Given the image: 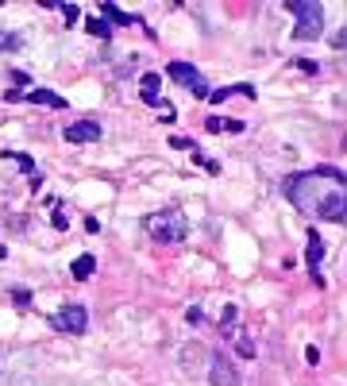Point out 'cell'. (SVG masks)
Returning <instances> with one entry per match:
<instances>
[{
	"label": "cell",
	"mask_w": 347,
	"mask_h": 386,
	"mask_svg": "<svg viewBox=\"0 0 347 386\" xmlns=\"http://www.w3.org/2000/svg\"><path fill=\"white\" fill-rule=\"evenodd\" d=\"M166 78H174L178 85L193 89L197 81H201V70H197L193 62H166Z\"/></svg>",
	"instance_id": "ba28073f"
},
{
	"label": "cell",
	"mask_w": 347,
	"mask_h": 386,
	"mask_svg": "<svg viewBox=\"0 0 347 386\" xmlns=\"http://www.w3.org/2000/svg\"><path fill=\"white\" fill-rule=\"evenodd\" d=\"M347 178L340 167H317V170H301L286 182V197L293 201L297 212L305 217H320L340 224L343 220V201H347Z\"/></svg>",
	"instance_id": "6da1fadb"
},
{
	"label": "cell",
	"mask_w": 347,
	"mask_h": 386,
	"mask_svg": "<svg viewBox=\"0 0 347 386\" xmlns=\"http://www.w3.org/2000/svg\"><path fill=\"white\" fill-rule=\"evenodd\" d=\"M297 70H305V73H317V70H320V66H317V62H312V59H297Z\"/></svg>",
	"instance_id": "d4e9b609"
},
{
	"label": "cell",
	"mask_w": 347,
	"mask_h": 386,
	"mask_svg": "<svg viewBox=\"0 0 347 386\" xmlns=\"http://www.w3.org/2000/svg\"><path fill=\"white\" fill-rule=\"evenodd\" d=\"M93 270H97V259L93 255H78L70 263V275L78 278V282H85V278H93Z\"/></svg>",
	"instance_id": "5bb4252c"
},
{
	"label": "cell",
	"mask_w": 347,
	"mask_h": 386,
	"mask_svg": "<svg viewBox=\"0 0 347 386\" xmlns=\"http://www.w3.org/2000/svg\"><path fill=\"white\" fill-rule=\"evenodd\" d=\"M159 85H162V73H143L139 97H143V104H151V109H170V104H162V101H159Z\"/></svg>",
	"instance_id": "9c48e42d"
},
{
	"label": "cell",
	"mask_w": 347,
	"mask_h": 386,
	"mask_svg": "<svg viewBox=\"0 0 347 386\" xmlns=\"http://www.w3.org/2000/svg\"><path fill=\"white\" fill-rule=\"evenodd\" d=\"M4 159H12L23 174H31V170H35V159H31V155H23V151H4Z\"/></svg>",
	"instance_id": "2e32d148"
},
{
	"label": "cell",
	"mask_w": 347,
	"mask_h": 386,
	"mask_svg": "<svg viewBox=\"0 0 347 386\" xmlns=\"http://www.w3.org/2000/svg\"><path fill=\"white\" fill-rule=\"evenodd\" d=\"M286 8L297 16L293 39H320V31H324V4H317V0H286Z\"/></svg>",
	"instance_id": "3957f363"
},
{
	"label": "cell",
	"mask_w": 347,
	"mask_h": 386,
	"mask_svg": "<svg viewBox=\"0 0 347 386\" xmlns=\"http://www.w3.org/2000/svg\"><path fill=\"white\" fill-rule=\"evenodd\" d=\"M305 359H309V363L317 367V363H320V348H309V351H305Z\"/></svg>",
	"instance_id": "484cf974"
},
{
	"label": "cell",
	"mask_w": 347,
	"mask_h": 386,
	"mask_svg": "<svg viewBox=\"0 0 347 386\" xmlns=\"http://www.w3.org/2000/svg\"><path fill=\"white\" fill-rule=\"evenodd\" d=\"M236 317H239V309H236V306H228L224 313H220V328H231V325H236Z\"/></svg>",
	"instance_id": "7402d4cb"
},
{
	"label": "cell",
	"mask_w": 347,
	"mask_h": 386,
	"mask_svg": "<svg viewBox=\"0 0 347 386\" xmlns=\"http://www.w3.org/2000/svg\"><path fill=\"white\" fill-rule=\"evenodd\" d=\"M85 31H89V35H97V39H109L112 35V28L104 20H85Z\"/></svg>",
	"instance_id": "e0dca14e"
},
{
	"label": "cell",
	"mask_w": 347,
	"mask_h": 386,
	"mask_svg": "<svg viewBox=\"0 0 347 386\" xmlns=\"http://www.w3.org/2000/svg\"><path fill=\"white\" fill-rule=\"evenodd\" d=\"M185 321H189V325H205V313H201V306H189V309H185Z\"/></svg>",
	"instance_id": "cb8c5ba5"
},
{
	"label": "cell",
	"mask_w": 347,
	"mask_h": 386,
	"mask_svg": "<svg viewBox=\"0 0 347 386\" xmlns=\"http://www.w3.org/2000/svg\"><path fill=\"white\" fill-rule=\"evenodd\" d=\"M66 143H97L101 139V124L97 120H78V124H66L62 128Z\"/></svg>",
	"instance_id": "8992f818"
},
{
	"label": "cell",
	"mask_w": 347,
	"mask_h": 386,
	"mask_svg": "<svg viewBox=\"0 0 347 386\" xmlns=\"http://www.w3.org/2000/svg\"><path fill=\"white\" fill-rule=\"evenodd\" d=\"M51 325L58 328V332H73V336H81L89 328V309L81 306V301H66L58 313H51Z\"/></svg>",
	"instance_id": "277c9868"
},
{
	"label": "cell",
	"mask_w": 347,
	"mask_h": 386,
	"mask_svg": "<svg viewBox=\"0 0 347 386\" xmlns=\"http://www.w3.org/2000/svg\"><path fill=\"white\" fill-rule=\"evenodd\" d=\"M4 255H8V251H4V243H0V259H4Z\"/></svg>",
	"instance_id": "4316f807"
},
{
	"label": "cell",
	"mask_w": 347,
	"mask_h": 386,
	"mask_svg": "<svg viewBox=\"0 0 347 386\" xmlns=\"http://www.w3.org/2000/svg\"><path fill=\"white\" fill-rule=\"evenodd\" d=\"M0 51H23V39L12 31H0Z\"/></svg>",
	"instance_id": "ac0fdd59"
},
{
	"label": "cell",
	"mask_w": 347,
	"mask_h": 386,
	"mask_svg": "<svg viewBox=\"0 0 347 386\" xmlns=\"http://www.w3.org/2000/svg\"><path fill=\"white\" fill-rule=\"evenodd\" d=\"M170 143L178 147V151H197V139H189V135H174Z\"/></svg>",
	"instance_id": "ffe728a7"
},
{
	"label": "cell",
	"mask_w": 347,
	"mask_h": 386,
	"mask_svg": "<svg viewBox=\"0 0 347 386\" xmlns=\"http://www.w3.org/2000/svg\"><path fill=\"white\" fill-rule=\"evenodd\" d=\"M228 97H251V101H255V97H259V89H255V85H247V81H243V85H224V89H212V93H209V104H224Z\"/></svg>",
	"instance_id": "30bf717a"
},
{
	"label": "cell",
	"mask_w": 347,
	"mask_h": 386,
	"mask_svg": "<svg viewBox=\"0 0 347 386\" xmlns=\"http://www.w3.org/2000/svg\"><path fill=\"white\" fill-rule=\"evenodd\" d=\"M20 101H28V104H43V109H66V97L51 93V89H31V93H20Z\"/></svg>",
	"instance_id": "8fae6325"
},
{
	"label": "cell",
	"mask_w": 347,
	"mask_h": 386,
	"mask_svg": "<svg viewBox=\"0 0 347 386\" xmlns=\"http://www.w3.org/2000/svg\"><path fill=\"white\" fill-rule=\"evenodd\" d=\"M209 367H212V386H239V371L228 363L224 351H209Z\"/></svg>",
	"instance_id": "5b68a950"
},
{
	"label": "cell",
	"mask_w": 347,
	"mask_h": 386,
	"mask_svg": "<svg viewBox=\"0 0 347 386\" xmlns=\"http://www.w3.org/2000/svg\"><path fill=\"white\" fill-rule=\"evenodd\" d=\"M143 228L151 232V240H159V243H181L189 236V220L181 217V209L151 212V217H143Z\"/></svg>",
	"instance_id": "7a4b0ae2"
},
{
	"label": "cell",
	"mask_w": 347,
	"mask_h": 386,
	"mask_svg": "<svg viewBox=\"0 0 347 386\" xmlns=\"http://www.w3.org/2000/svg\"><path fill=\"white\" fill-rule=\"evenodd\" d=\"M324 240H320V232H309V251H305V263H309L312 270V282L324 286V275H320V263H324Z\"/></svg>",
	"instance_id": "52a82bcc"
},
{
	"label": "cell",
	"mask_w": 347,
	"mask_h": 386,
	"mask_svg": "<svg viewBox=\"0 0 347 386\" xmlns=\"http://www.w3.org/2000/svg\"><path fill=\"white\" fill-rule=\"evenodd\" d=\"M224 336H231V344H236V351H239V356H243V359H251V356H255V344L247 340V332H243V328H239V325L224 328Z\"/></svg>",
	"instance_id": "4fadbf2b"
},
{
	"label": "cell",
	"mask_w": 347,
	"mask_h": 386,
	"mask_svg": "<svg viewBox=\"0 0 347 386\" xmlns=\"http://www.w3.org/2000/svg\"><path fill=\"white\" fill-rule=\"evenodd\" d=\"M8 78H12V85H16V89L31 85V73H23V70H12V73H8Z\"/></svg>",
	"instance_id": "603a6c76"
},
{
	"label": "cell",
	"mask_w": 347,
	"mask_h": 386,
	"mask_svg": "<svg viewBox=\"0 0 347 386\" xmlns=\"http://www.w3.org/2000/svg\"><path fill=\"white\" fill-rule=\"evenodd\" d=\"M12 301H16L20 309H28V306H31V290H28V286H12Z\"/></svg>",
	"instance_id": "d6986e66"
},
{
	"label": "cell",
	"mask_w": 347,
	"mask_h": 386,
	"mask_svg": "<svg viewBox=\"0 0 347 386\" xmlns=\"http://www.w3.org/2000/svg\"><path fill=\"white\" fill-rule=\"evenodd\" d=\"M209 131H243V120H220V116H209Z\"/></svg>",
	"instance_id": "9a60e30c"
},
{
	"label": "cell",
	"mask_w": 347,
	"mask_h": 386,
	"mask_svg": "<svg viewBox=\"0 0 347 386\" xmlns=\"http://www.w3.org/2000/svg\"><path fill=\"white\" fill-rule=\"evenodd\" d=\"M58 8H62L66 23H70V28H73V23H78V16H81V8H78V4H58Z\"/></svg>",
	"instance_id": "44dd1931"
},
{
	"label": "cell",
	"mask_w": 347,
	"mask_h": 386,
	"mask_svg": "<svg viewBox=\"0 0 347 386\" xmlns=\"http://www.w3.org/2000/svg\"><path fill=\"white\" fill-rule=\"evenodd\" d=\"M101 16H104V23H109V28H112V23H116V28H128V23H135V20H139V16L123 12V8H120V4H112V0H104V4H101Z\"/></svg>",
	"instance_id": "7c38bea8"
}]
</instances>
